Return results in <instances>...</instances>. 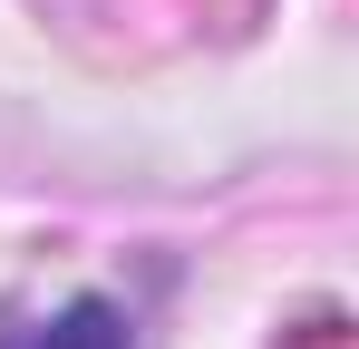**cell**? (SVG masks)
I'll use <instances>...</instances> for the list:
<instances>
[{"mask_svg":"<svg viewBox=\"0 0 359 349\" xmlns=\"http://www.w3.org/2000/svg\"><path fill=\"white\" fill-rule=\"evenodd\" d=\"M0 349H126V310L117 301H68L29 330H0Z\"/></svg>","mask_w":359,"mask_h":349,"instance_id":"1","label":"cell"}]
</instances>
